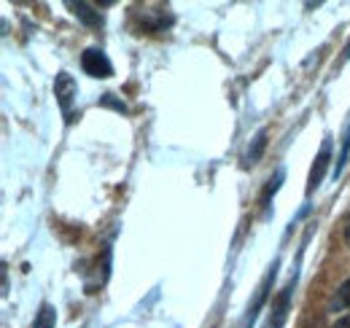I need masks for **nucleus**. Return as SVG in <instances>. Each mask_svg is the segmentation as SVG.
I'll return each instance as SVG.
<instances>
[{
	"label": "nucleus",
	"instance_id": "0eeeda50",
	"mask_svg": "<svg viewBox=\"0 0 350 328\" xmlns=\"http://www.w3.org/2000/svg\"><path fill=\"white\" fill-rule=\"evenodd\" d=\"M68 8H70V11H73V14H76L87 27H103V16H100L97 11H92V5H89V3H73V0H70V3H68Z\"/></svg>",
	"mask_w": 350,
	"mask_h": 328
},
{
	"label": "nucleus",
	"instance_id": "423d86ee",
	"mask_svg": "<svg viewBox=\"0 0 350 328\" xmlns=\"http://www.w3.org/2000/svg\"><path fill=\"white\" fill-rule=\"evenodd\" d=\"M54 94H57V102H59L62 113L70 119V108H73V100H76V81H73V76L59 73L57 81H54Z\"/></svg>",
	"mask_w": 350,
	"mask_h": 328
},
{
	"label": "nucleus",
	"instance_id": "4468645a",
	"mask_svg": "<svg viewBox=\"0 0 350 328\" xmlns=\"http://www.w3.org/2000/svg\"><path fill=\"white\" fill-rule=\"evenodd\" d=\"M342 59H350V41H348V46H345V51H342Z\"/></svg>",
	"mask_w": 350,
	"mask_h": 328
},
{
	"label": "nucleus",
	"instance_id": "2eb2a0df",
	"mask_svg": "<svg viewBox=\"0 0 350 328\" xmlns=\"http://www.w3.org/2000/svg\"><path fill=\"white\" fill-rule=\"evenodd\" d=\"M345 240H348V245H350V221H348V226H345Z\"/></svg>",
	"mask_w": 350,
	"mask_h": 328
},
{
	"label": "nucleus",
	"instance_id": "6e6552de",
	"mask_svg": "<svg viewBox=\"0 0 350 328\" xmlns=\"http://www.w3.org/2000/svg\"><path fill=\"white\" fill-rule=\"evenodd\" d=\"M348 307H350V280H345L342 286L337 288V293H334L329 310H332V312H340V310H348Z\"/></svg>",
	"mask_w": 350,
	"mask_h": 328
},
{
	"label": "nucleus",
	"instance_id": "f257e3e1",
	"mask_svg": "<svg viewBox=\"0 0 350 328\" xmlns=\"http://www.w3.org/2000/svg\"><path fill=\"white\" fill-rule=\"evenodd\" d=\"M132 16L135 19H140V25H137V30L140 33H162L165 27H170L173 25V14L167 11V8H157V11H140L137 5H135V11H132Z\"/></svg>",
	"mask_w": 350,
	"mask_h": 328
},
{
	"label": "nucleus",
	"instance_id": "9b49d317",
	"mask_svg": "<svg viewBox=\"0 0 350 328\" xmlns=\"http://www.w3.org/2000/svg\"><path fill=\"white\" fill-rule=\"evenodd\" d=\"M264 146H267V129H262L256 137H254V146L248 148V154H245V162L248 164H256L259 159H262V151Z\"/></svg>",
	"mask_w": 350,
	"mask_h": 328
},
{
	"label": "nucleus",
	"instance_id": "9d476101",
	"mask_svg": "<svg viewBox=\"0 0 350 328\" xmlns=\"http://www.w3.org/2000/svg\"><path fill=\"white\" fill-rule=\"evenodd\" d=\"M283 169H278L275 172V178H269V183H267V189H264V194H262V207H264V215L269 213V200H272V194L280 189V183H283Z\"/></svg>",
	"mask_w": 350,
	"mask_h": 328
},
{
	"label": "nucleus",
	"instance_id": "20e7f679",
	"mask_svg": "<svg viewBox=\"0 0 350 328\" xmlns=\"http://www.w3.org/2000/svg\"><path fill=\"white\" fill-rule=\"evenodd\" d=\"M81 68L87 70L92 79H111L113 76V65H111V59L100 49H87L81 54Z\"/></svg>",
	"mask_w": 350,
	"mask_h": 328
},
{
	"label": "nucleus",
	"instance_id": "f03ea898",
	"mask_svg": "<svg viewBox=\"0 0 350 328\" xmlns=\"http://www.w3.org/2000/svg\"><path fill=\"white\" fill-rule=\"evenodd\" d=\"M294 288H297V275H294V277L286 283V288L280 290V296L275 299V304H272V310H269V318H267L264 328H283L286 318H288V307H291Z\"/></svg>",
	"mask_w": 350,
	"mask_h": 328
},
{
	"label": "nucleus",
	"instance_id": "39448f33",
	"mask_svg": "<svg viewBox=\"0 0 350 328\" xmlns=\"http://www.w3.org/2000/svg\"><path fill=\"white\" fill-rule=\"evenodd\" d=\"M329 162H332V137H323V146H321V151H318V156H315V162H312V169H310L307 194H312V191L321 186V180H323V175H326V169H329Z\"/></svg>",
	"mask_w": 350,
	"mask_h": 328
},
{
	"label": "nucleus",
	"instance_id": "1a4fd4ad",
	"mask_svg": "<svg viewBox=\"0 0 350 328\" xmlns=\"http://www.w3.org/2000/svg\"><path fill=\"white\" fill-rule=\"evenodd\" d=\"M57 323V312H54V307L51 304H41V310L36 312V323L33 328H54Z\"/></svg>",
	"mask_w": 350,
	"mask_h": 328
},
{
	"label": "nucleus",
	"instance_id": "f8f14e48",
	"mask_svg": "<svg viewBox=\"0 0 350 328\" xmlns=\"http://www.w3.org/2000/svg\"><path fill=\"white\" fill-rule=\"evenodd\" d=\"M348 159H350V126H348V132H345V140H342V151H340V156H337V162H334V178L342 175Z\"/></svg>",
	"mask_w": 350,
	"mask_h": 328
},
{
	"label": "nucleus",
	"instance_id": "ddd939ff",
	"mask_svg": "<svg viewBox=\"0 0 350 328\" xmlns=\"http://www.w3.org/2000/svg\"><path fill=\"white\" fill-rule=\"evenodd\" d=\"M332 328H350V315H345V318H340V320H337V323H334Z\"/></svg>",
	"mask_w": 350,
	"mask_h": 328
},
{
	"label": "nucleus",
	"instance_id": "7ed1b4c3",
	"mask_svg": "<svg viewBox=\"0 0 350 328\" xmlns=\"http://www.w3.org/2000/svg\"><path fill=\"white\" fill-rule=\"evenodd\" d=\"M278 264H280V261H272L269 272L264 275V280L259 283V288H256V296H254V301L248 304V312H245V323H243L245 328H251V323H254L256 315H259V310L264 307V301H267V296H269V290H272V283H275V275H278Z\"/></svg>",
	"mask_w": 350,
	"mask_h": 328
}]
</instances>
